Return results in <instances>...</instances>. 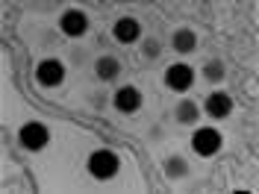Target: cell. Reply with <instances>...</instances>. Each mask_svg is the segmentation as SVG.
<instances>
[{
    "instance_id": "7a4b0ae2",
    "label": "cell",
    "mask_w": 259,
    "mask_h": 194,
    "mask_svg": "<svg viewBox=\"0 0 259 194\" xmlns=\"http://www.w3.org/2000/svg\"><path fill=\"white\" fill-rule=\"evenodd\" d=\"M192 147L197 156H215L221 150V132L215 127H200L192 135Z\"/></svg>"
},
{
    "instance_id": "5bb4252c",
    "label": "cell",
    "mask_w": 259,
    "mask_h": 194,
    "mask_svg": "<svg viewBox=\"0 0 259 194\" xmlns=\"http://www.w3.org/2000/svg\"><path fill=\"white\" fill-rule=\"evenodd\" d=\"M203 74H206V80H212V82L224 80V65L221 62H209L206 68H203Z\"/></svg>"
},
{
    "instance_id": "30bf717a",
    "label": "cell",
    "mask_w": 259,
    "mask_h": 194,
    "mask_svg": "<svg viewBox=\"0 0 259 194\" xmlns=\"http://www.w3.org/2000/svg\"><path fill=\"white\" fill-rule=\"evenodd\" d=\"M95 71H97L100 80H115V77L121 74V62H118L115 56H100L97 65H95Z\"/></svg>"
},
{
    "instance_id": "52a82bcc",
    "label": "cell",
    "mask_w": 259,
    "mask_h": 194,
    "mask_svg": "<svg viewBox=\"0 0 259 194\" xmlns=\"http://www.w3.org/2000/svg\"><path fill=\"white\" fill-rule=\"evenodd\" d=\"M59 27H62L65 35L77 38V35H85V30H89V18L82 15L80 9H68V12L59 18Z\"/></svg>"
},
{
    "instance_id": "4fadbf2b",
    "label": "cell",
    "mask_w": 259,
    "mask_h": 194,
    "mask_svg": "<svg viewBox=\"0 0 259 194\" xmlns=\"http://www.w3.org/2000/svg\"><path fill=\"white\" fill-rule=\"evenodd\" d=\"M186 171H189V165L186 159H168V177H186Z\"/></svg>"
},
{
    "instance_id": "ba28073f",
    "label": "cell",
    "mask_w": 259,
    "mask_h": 194,
    "mask_svg": "<svg viewBox=\"0 0 259 194\" xmlns=\"http://www.w3.org/2000/svg\"><path fill=\"white\" fill-rule=\"evenodd\" d=\"M115 38L121 41V44H133L139 35H142V27H139V21L136 18H118V24L112 27Z\"/></svg>"
},
{
    "instance_id": "6da1fadb",
    "label": "cell",
    "mask_w": 259,
    "mask_h": 194,
    "mask_svg": "<svg viewBox=\"0 0 259 194\" xmlns=\"http://www.w3.org/2000/svg\"><path fill=\"white\" fill-rule=\"evenodd\" d=\"M118 168H121V159L115 156L112 150H95L92 156H89V171H92V177L97 179H112L118 174Z\"/></svg>"
},
{
    "instance_id": "277c9868",
    "label": "cell",
    "mask_w": 259,
    "mask_h": 194,
    "mask_svg": "<svg viewBox=\"0 0 259 194\" xmlns=\"http://www.w3.org/2000/svg\"><path fill=\"white\" fill-rule=\"evenodd\" d=\"M35 80L41 82L45 88H56V85H62L65 65L59 62V59H45V62H38V68H35Z\"/></svg>"
},
{
    "instance_id": "8992f818",
    "label": "cell",
    "mask_w": 259,
    "mask_h": 194,
    "mask_svg": "<svg viewBox=\"0 0 259 194\" xmlns=\"http://www.w3.org/2000/svg\"><path fill=\"white\" fill-rule=\"evenodd\" d=\"M139 106H142V91L136 85H124V88L115 91V109L118 112L133 115V112H139Z\"/></svg>"
},
{
    "instance_id": "5b68a950",
    "label": "cell",
    "mask_w": 259,
    "mask_h": 194,
    "mask_svg": "<svg viewBox=\"0 0 259 194\" xmlns=\"http://www.w3.org/2000/svg\"><path fill=\"white\" fill-rule=\"evenodd\" d=\"M165 82H168V88H174V91H189L194 85V71L189 65H171V68L165 71Z\"/></svg>"
},
{
    "instance_id": "7c38bea8",
    "label": "cell",
    "mask_w": 259,
    "mask_h": 194,
    "mask_svg": "<svg viewBox=\"0 0 259 194\" xmlns=\"http://www.w3.org/2000/svg\"><path fill=\"white\" fill-rule=\"evenodd\" d=\"M197 118H200L197 103H194V100H180L177 103V121L180 124H194Z\"/></svg>"
},
{
    "instance_id": "9a60e30c",
    "label": "cell",
    "mask_w": 259,
    "mask_h": 194,
    "mask_svg": "<svg viewBox=\"0 0 259 194\" xmlns=\"http://www.w3.org/2000/svg\"><path fill=\"white\" fill-rule=\"evenodd\" d=\"M145 56L147 59H156L159 56V41H145Z\"/></svg>"
},
{
    "instance_id": "9c48e42d",
    "label": "cell",
    "mask_w": 259,
    "mask_h": 194,
    "mask_svg": "<svg viewBox=\"0 0 259 194\" xmlns=\"http://www.w3.org/2000/svg\"><path fill=\"white\" fill-rule=\"evenodd\" d=\"M230 112H233V97L227 94V91H215V94L206 97V115H212V118H227Z\"/></svg>"
},
{
    "instance_id": "3957f363",
    "label": "cell",
    "mask_w": 259,
    "mask_h": 194,
    "mask_svg": "<svg viewBox=\"0 0 259 194\" xmlns=\"http://www.w3.org/2000/svg\"><path fill=\"white\" fill-rule=\"evenodd\" d=\"M18 141L27 147V150H41V147H48V141H50V129L45 127V124H38V121H30V124L21 127Z\"/></svg>"
},
{
    "instance_id": "8fae6325",
    "label": "cell",
    "mask_w": 259,
    "mask_h": 194,
    "mask_svg": "<svg viewBox=\"0 0 259 194\" xmlns=\"http://www.w3.org/2000/svg\"><path fill=\"white\" fill-rule=\"evenodd\" d=\"M171 41H174V50H177V53H192V50L197 47V35H194V30H177Z\"/></svg>"
}]
</instances>
